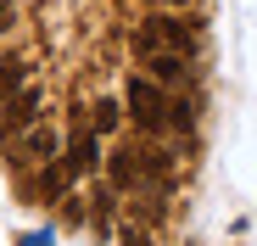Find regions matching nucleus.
I'll return each mask as SVG.
<instances>
[{"instance_id":"1","label":"nucleus","mask_w":257,"mask_h":246,"mask_svg":"<svg viewBox=\"0 0 257 246\" xmlns=\"http://www.w3.org/2000/svg\"><path fill=\"white\" fill-rule=\"evenodd\" d=\"M123 106H128V117H135L146 135H157L162 123H168V112H174V106H168V95H162V84H151V78H140V73L128 78V90H123Z\"/></svg>"},{"instance_id":"2","label":"nucleus","mask_w":257,"mask_h":246,"mask_svg":"<svg viewBox=\"0 0 257 246\" xmlns=\"http://www.w3.org/2000/svg\"><path fill=\"white\" fill-rule=\"evenodd\" d=\"M0 106H6V112H0V129H6V135H23V129H34V123H39V106H45V95H39L34 84H23L12 101H0Z\"/></svg>"},{"instance_id":"3","label":"nucleus","mask_w":257,"mask_h":246,"mask_svg":"<svg viewBox=\"0 0 257 246\" xmlns=\"http://www.w3.org/2000/svg\"><path fill=\"white\" fill-rule=\"evenodd\" d=\"M95 162H101V135H95V129H78V135L67 140V162H62V168H67V174H90Z\"/></svg>"},{"instance_id":"4","label":"nucleus","mask_w":257,"mask_h":246,"mask_svg":"<svg viewBox=\"0 0 257 246\" xmlns=\"http://www.w3.org/2000/svg\"><path fill=\"white\" fill-rule=\"evenodd\" d=\"M56 151H62V140H56V129H45V123L23 129V140H17V162H45Z\"/></svg>"},{"instance_id":"5","label":"nucleus","mask_w":257,"mask_h":246,"mask_svg":"<svg viewBox=\"0 0 257 246\" xmlns=\"http://www.w3.org/2000/svg\"><path fill=\"white\" fill-rule=\"evenodd\" d=\"M185 73H190V62L179 56V51H157V56H146V78L151 84H185Z\"/></svg>"},{"instance_id":"6","label":"nucleus","mask_w":257,"mask_h":246,"mask_svg":"<svg viewBox=\"0 0 257 246\" xmlns=\"http://www.w3.org/2000/svg\"><path fill=\"white\" fill-rule=\"evenodd\" d=\"M151 34H157V45H162V51H179V56H185V51H196V28H190V23H179V17H157V23H151Z\"/></svg>"},{"instance_id":"7","label":"nucleus","mask_w":257,"mask_h":246,"mask_svg":"<svg viewBox=\"0 0 257 246\" xmlns=\"http://www.w3.org/2000/svg\"><path fill=\"white\" fill-rule=\"evenodd\" d=\"M23 84H28V62L23 56H0V101H12Z\"/></svg>"},{"instance_id":"8","label":"nucleus","mask_w":257,"mask_h":246,"mask_svg":"<svg viewBox=\"0 0 257 246\" xmlns=\"http://www.w3.org/2000/svg\"><path fill=\"white\" fill-rule=\"evenodd\" d=\"M106 174H112V185H135L140 179V151H117L106 162Z\"/></svg>"},{"instance_id":"9","label":"nucleus","mask_w":257,"mask_h":246,"mask_svg":"<svg viewBox=\"0 0 257 246\" xmlns=\"http://www.w3.org/2000/svg\"><path fill=\"white\" fill-rule=\"evenodd\" d=\"M117 123H123V106L117 101H95V135H112Z\"/></svg>"},{"instance_id":"10","label":"nucleus","mask_w":257,"mask_h":246,"mask_svg":"<svg viewBox=\"0 0 257 246\" xmlns=\"http://www.w3.org/2000/svg\"><path fill=\"white\" fill-rule=\"evenodd\" d=\"M12 23H17V6H12V0H0V39L12 34Z\"/></svg>"},{"instance_id":"11","label":"nucleus","mask_w":257,"mask_h":246,"mask_svg":"<svg viewBox=\"0 0 257 246\" xmlns=\"http://www.w3.org/2000/svg\"><path fill=\"white\" fill-rule=\"evenodd\" d=\"M23 246H56V240H51V235H45V229H39V235H28V240H23Z\"/></svg>"},{"instance_id":"12","label":"nucleus","mask_w":257,"mask_h":246,"mask_svg":"<svg viewBox=\"0 0 257 246\" xmlns=\"http://www.w3.org/2000/svg\"><path fill=\"white\" fill-rule=\"evenodd\" d=\"M162 6H190V0H162Z\"/></svg>"}]
</instances>
